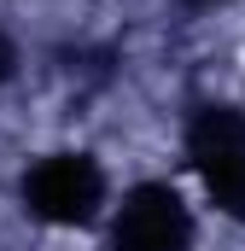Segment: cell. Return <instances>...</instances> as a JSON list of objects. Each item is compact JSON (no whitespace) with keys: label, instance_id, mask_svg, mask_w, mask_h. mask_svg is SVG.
Instances as JSON below:
<instances>
[{"label":"cell","instance_id":"1","mask_svg":"<svg viewBox=\"0 0 245 251\" xmlns=\"http://www.w3.org/2000/svg\"><path fill=\"white\" fill-rule=\"evenodd\" d=\"M187 152H193V170H198L204 193H210L222 210L245 216V117L210 105V111L193 123Z\"/></svg>","mask_w":245,"mask_h":251},{"label":"cell","instance_id":"2","mask_svg":"<svg viewBox=\"0 0 245 251\" xmlns=\"http://www.w3.org/2000/svg\"><path fill=\"white\" fill-rule=\"evenodd\" d=\"M193 246V216L170 187H134L111 210L105 251H187Z\"/></svg>","mask_w":245,"mask_h":251},{"label":"cell","instance_id":"3","mask_svg":"<svg viewBox=\"0 0 245 251\" xmlns=\"http://www.w3.org/2000/svg\"><path fill=\"white\" fill-rule=\"evenodd\" d=\"M24 199L47 222H88L99 210V199H105V176L82 152H53L24 176Z\"/></svg>","mask_w":245,"mask_h":251}]
</instances>
